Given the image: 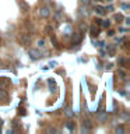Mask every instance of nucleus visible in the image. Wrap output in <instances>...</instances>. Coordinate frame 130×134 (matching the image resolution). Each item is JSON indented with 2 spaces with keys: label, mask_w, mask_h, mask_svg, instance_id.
Here are the masks:
<instances>
[{
  "label": "nucleus",
  "mask_w": 130,
  "mask_h": 134,
  "mask_svg": "<svg viewBox=\"0 0 130 134\" xmlns=\"http://www.w3.org/2000/svg\"><path fill=\"white\" fill-rule=\"evenodd\" d=\"M39 17L41 18H48V17L50 15V7H48V6H44V7H41L39 8Z\"/></svg>",
  "instance_id": "1"
},
{
  "label": "nucleus",
  "mask_w": 130,
  "mask_h": 134,
  "mask_svg": "<svg viewBox=\"0 0 130 134\" xmlns=\"http://www.w3.org/2000/svg\"><path fill=\"white\" fill-rule=\"evenodd\" d=\"M29 56H32V59H38L41 56V53L36 49H29Z\"/></svg>",
  "instance_id": "2"
},
{
  "label": "nucleus",
  "mask_w": 130,
  "mask_h": 134,
  "mask_svg": "<svg viewBox=\"0 0 130 134\" xmlns=\"http://www.w3.org/2000/svg\"><path fill=\"white\" fill-rule=\"evenodd\" d=\"M20 4H21V7H23V10H24V11H27V10H28V6L23 2V0H20Z\"/></svg>",
  "instance_id": "3"
},
{
  "label": "nucleus",
  "mask_w": 130,
  "mask_h": 134,
  "mask_svg": "<svg viewBox=\"0 0 130 134\" xmlns=\"http://www.w3.org/2000/svg\"><path fill=\"white\" fill-rule=\"evenodd\" d=\"M66 116H69V117L73 116V112H71V109H70V108H67V109H66Z\"/></svg>",
  "instance_id": "4"
},
{
  "label": "nucleus",
  "mask_w": 130,
  "mask_h": 134,
  "mask_svg": "<svg viewBox=\"0 0 130 134\" xmlns=\"http://www.w3.org/2000/svg\"><path fill=\"white\" fill-rule=\"evenodd\" d=\"M106 117H108V115H106V113H104V115H101V116L98 117V119H99L101 121H104L105 119H106Z\"/></svg>",
  "instance_id": "5"
},
{
  "label": "nucleus",
  "mask_w": 130,
  "mask_h": 134,
  "mask_svg": "<svg viewBox=\"0 0 130 134\" xmlns=\"http://www.w3.org/2000/svg\"><path fill=\"white\" fill-rule=\"evenodd\" d=\"M116 133H117V134H119V133H124V129H123V127H117V129H116Z\"/></svg>",
  "instance_id": "6"
},
{
  "label": "nucleus",
  "mask_w": 130,
  "mask_h": 134,
  "mask_svg": "<svg viewBox=\"0 0 130 134\" xmlns=\"http://www.w3.org/2000/svg\"><path fill=\"white\" fill-rule=\"evenodd\" d=\"M80 2H81L83 4H85V6H87V4L90 3V0H80Z\"/></svg>",
  "instance_id": "7"
},
{
  "label": "nucleus",
  "mask_w": 130,
  "mask_h": 134,
  "mask_svg": "<svg viewBox=\"0 0 130 134\" xmlns=\"http://www.w3.org/2000/svg\"><path fill=\"white\" fill-rule=\"evenodd\" d=\"M44 43H45V41H39V42H38V45H41V46H44Z\"/></svg>",
  "instance_id": "8"
},
{
  "label": "nucleus",
  "mask_w": 130,
  "mask_h": 134,
  "mask_svg": "<svg viewBox=\"0 0 130 134\" xmlns=\"http://www.w3.org/2000/svg\"><path fill=\"white\" fill-rule=\"evenodd\" d=\"M0 67H3V63L2 62H0Z\"/></svg>",
  "instance_id": "9"
}]
</instances>
